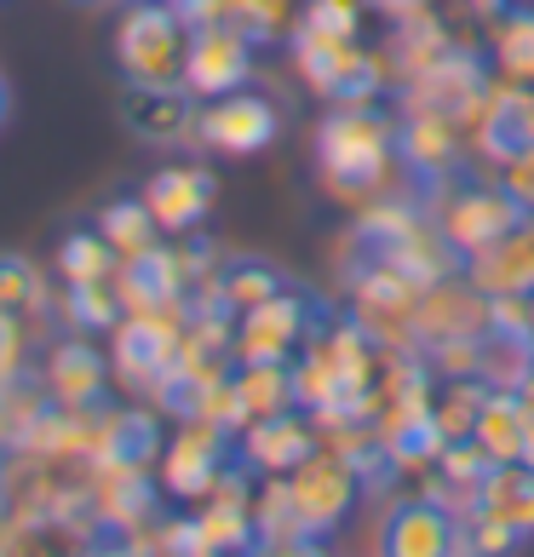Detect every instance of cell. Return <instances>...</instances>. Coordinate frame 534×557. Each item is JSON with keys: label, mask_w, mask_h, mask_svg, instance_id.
I'll use <instances>...</instances> for the list:
<instances>
[{"label": "cell", "mask_w": 534, "mask_h": 557, "mask_svg": "<svg viewBox=\"0 0 534 557\" xmlns=\"http://www.w3.org/2000/svg\"><path fill=\"white\" fill-rule=\"evenodd\" d=\"M397 156V127L380 104H334V115L316 133L322 178L339 201H368L385 190Z\"/></svg>", "instance_id": "obj_1"}, {"label": "cell", "mask_w": 534, "mask_h": 557, "mask_svg": "<svg viewBox=\"0 0 534 557\" xmlns=\"http://www.w3.org/2000/svg\"><path fill=\"white\" fill-rule=\"evenodd\" d=\"M184 47H190V24L167 0H133L115 24V64L133 87H173V81H184Z\"/></svg>", "instance_id": "obj_2"}, {"label": "cell", "mask_w": 534, "mask_h": 557, "mask_svg": "<svg viewBox=\"0 0 534 557\" xmlns=\"http://www.w3.org/2000/svg\"><path fill=\"white\" fill-rule=\"evenodd\" d=\"M294 64L334 104H380L385 81H392V64L380 52H362L357 40H322L299 29H294Z\"/></svg>", "instance_id": "obj_3"}, {"label": "cell", "mask_w": 534, "mask_h": 557, "mask_svg": "<svg viewBox=\"0 0 534 557\" xmlns=\"http://www.w3.org/2000/svg\"><path fill=\"white\" fill-rule=\"evenodd\" d=\"M437 190H443V196L431 201V219H437V231L448 236V247H455L460 259L483 253L488 242H500L511 224L523 219V208L500 190V178H495V184L465 178V184H455V190H448V178H443Z\"/></svg>", "instance_id": "obj_4"}, {"label": "cell", "mask_w": 534, "mask_h": 557, "mask_svg": "<svg viewBox=\"0 0 534 557\" xmlns=\"http://www.w3.org/2000/svg\"><path fill=\"white\" fill-rule=\"evenodd\" d=\"M357 483H362V471L334 448H311L294 471H287V500H294V518H299L305 541H322L327 529L345 523V511L357 506Z\"/></svg>", "instance_id": "obj_5"}, {"label": "cell", "mask_w": 534, "mask_h": 557, "mask_svg": "<svg viewBox=\"0 0 534 557\" xmlns=\"http://www.w3.org/2000/svg\"><path fill=\"white\" fill-rule=\"evenodd\" d=\"M311 334H316V305L282 287V294H271L253 311H241L236 334H231V357L236 362H294Z\"/></svg>", "instance_id": "obj_6"}, {"label": "cell", "mask_w": 534, "mask_h": 557, "mask_svg": "<svg viewBox=\"0 0 534 557\" xmlns=\"http://www.w3.org/2000/svg\"><path fill=\"white\" fill-rule=\"evenodd\" d=\"M184 327H190L184 305H173V311H127L115 322V374L127 385H161L184 350Z\"/></svg>", "instance_id": "obj_7"}, {"label": "cell", "mask_w": 534, "mask_h": 557, "mask_svg": "<svg viewBox=\"0 0 534 557\" xmlns=\"http://www.w3.org/2000/svg\"><path fill=\"white\" fill-rule=\"evenodd\" d=\"M483 92H488V70H483V58H477V52H465V47H448V52H443L437 64L425 70V75L408 81L402 110H431V115H448V121H455V127L465 133V121L477 115Z\"/></svg>", "instance_id": "obj_8"}, {"label": "cell", "mask_w": 534, "mask_h": 557, "mask_svg": "<svg viewBox=\"0 0 534 557\" xmlns=\"http://www.w3.org/2000/svg\"><path fill=\"white\" fill-rule=\"evenodd\" d=\"M253 75V40L231 29V24H201L190 29V47H184V87L196 98H224L236 87H248Z\"/></svg>", "instance_id": "obj_9"}, {"label": "cell", "mask_w": 534, "mask_h": 557, "mask_svg": "<svg viewBox=\"0 0 534 557\" xmlns=\"http://www.w3.org/2000/svg\"><path fill=\"white\" fill-rule=\"evenodd\" d=\"M282 127V115L271 98H259L248 87H236V92H224V98H208V110L196 115V138L208 144V150L219 156H253L264 150V144L276 138Z\"/></svg>", "instance_id": "obj_10"}, {"label": "cell", "mask_w": 534, "mask_h": 557, "mask_svg": "<svg viewBox=\"0 0 534 557\" xmlns=\"http://www.w3.org/2000/svg\"><path fill=\"white\" fill-rule=\"evenodd\" d=\"M488 334V294L465 271L460 276H443L437 287L420 294V311H414V339L420 345H437V339H483Z\"/></svg>", "instance_id": "obj_11"}, {"label": "cell", "mask_w": 534, "mask_h": 557, "mask_svg": "<svg viewBox=\"0 0 534 557\" xmlns=\"http://www.w3.org/2000/svg\"><path fill=\"white\" fill-rule=\"evenodd\" d=\"M224 478V431L184 420V431L161 454V488L178 494V500H208Z\"/></svg>", "instance_id": "obj_12"}, {"label": "cell", "mask_w": 534, "mask_h": 557, "mask_svg": "<svg viewBox=\"0 0 534 557\" xmlns=\"http://www.w3.org/2000/svg\"><path fill=\"white\" fill-rule=\"evenodd\" d=\"M196 92L173 81V87H121V121L127 133L144 138V144H184L196 138Z\"/></svg>", "instance_id": "obj_13"}, {"label": "cell", "mask_w": 534, "mask_h": 557, "mask_svg": "<svg viewBox=\"0 0 534 557\" xmlns=\"http://www.w3.org/2000/svg\"><path fill=\"white\" fill-rule=\"evenodd\" d=\"M460 150H465V133H460L448 115L402 110V121H397V161H402V168L414 173V178L443 184L448 173H455Z\"/></svg>", "instance_id": "obj_14"}, {"label": "cell", "mask_w": 534, "mask_h": 557, "mask_svg": "<svg viewBox=\"0 0 534 557\" xmlns=\"http://www.w3.org/2000/svg\"><path fill=\"white\" fill-rule=\"evenodd\" d=\"M213 196H219V184H213L208 168H161L144 184V208H150V219L167 236H190L196 224L208 219Z\"/></svg>", "instance_id": "obj_15"}, {"label": "cell", "mask_w": 534, "mask_h": 557, "mask_svg": "<svg viewBox=\"0 0 534 557\" xmlns=\"http://www.w3.org/2000/svg\"><path fill=\"white\" fill-rule=\"evenodd\" d=\"M465 276L483 294H529L534 287V213H523L500 242H488L483 253L465 259Z\"/></svg>", "instance_id": "obj_16"}, {"label": "cell", "mask_w": 534, "mask_h": 557, "mask_svg": "<svg viewBox=\"0 0 534 557\" xmlns=\"http://www.w3.org/2000/svg\"><path fill=\"white\" fill-rule=\"evenodd\" d=\"M455 511L437 506V500H408L392 511V523L380 534V552L385 557H455Z\"/></svg>", "instance_id": "obj_17"}, {"label": "cell", "mask_w": 534, "mask_h": 557, "mask_svg": "<svg viewBox=\"0 0 534 557\" xmlns=\"http://www.w3.org/2000/svg\"><path fill=\"white\" fill-rule=\"evenodd\" d=\"M311 448H316V425L299 420L294 408H287V414H271V420H253L248 431H241V466L264 471V478H287Z\"/></svg>", "instance_id": "obj_18"}, {"label": "cell", "mask_w": 534, "mask_h": 557, "mask_svg": "<svg viewBox=\"0 0 534 557\" xmlns=\"http://www.w3.org/2000/svg\"><path fill=\"white\" fill-rule=\"evenodd\" d=\"M156 443H161L156 420L138 414V408H121V414H110V420L92 425V466L104 471V478L144 471V466L156 460Z\"/></svg>", "instance_id": "obj_19"}, {"label": "cell", "mask_w": 534, "mask_h": 557, "mask_svg": "<svg viewBox=\"0 0 534 557\" xmlns=\"http://www.w3.org/2000/svg\"><path fill=\"white\" fill-rule=\"evenodd\" d=\"M477 506L495 511L500 523H511L529 541V534H534V466L529 460L488 466L483 471V488H477Z\"/></svg>", "instance_id": "obj_20"}, {"label": "cell", "mask_w": 534, "mask_h": 557, "mask_svg": "<svg viewBox=\"0 0 534 557\" xmlns=\"http://www.w3.org/2000/svg\"><path fill=\"white\" fill-rule=\"evenodd\" d=\"M471 443L488 454V466L523 460V397H518V391L488 385L483 414H477V425H471Z\"/></svg>", "instance_id": "obj_21"}, {"label": "cell", "mask_w": 534, "mask_h": 557, "mask_svg": "<svg viewBox=\"0 0 534 557\" xmlns=\"http://www.w3.org/2000/svg\"><path fill=\"white\" fill-rule=\"evenodd\" d=\"M47 391L64 408H87L98 403V391H104V357L87 345V339H70V345H58L52 350V362H47Z\"/></svg>", "instance_id": "obj_22"}, {"label": "cell", "mask_w": 534, "mask_h": 557, "mask_svg": "<svg viewBox=\"0 0 534 557\" xmlns=\"http://www.w3.org/2000/svg\"><path fill=\"white\" fill-rule=\"evenodd\" d=\"M455 47V40H448V29H443V17L437 12H414V17H402L397 24V40H392V70L402 75V81H414V75H425L431 64H437V58Z\"/></svg>", "instance_id": "obj_23"}, {"label": "cell", "mask_w": 534, "mask_h": 557, "mask_svg": "<svg viewBox=\"0 0 534 557\" xmlns=\"http://www.w3.org/2000/svg\"><path fill=\"white\" fill-rule=\"evenodd\" d=\"M236 391L248 403V425L299 408L294 403V362H236Z\"/></svg>", "instance_id": "obj_24"}, {"label": "cell", "mask_w": 534, "mask_h": 557, "mask_svg": "<svg viewBox=\"0 0 534 557\" xmlns=\"http://www.w3.org/2000/svg\"><path fill=\"white\" fill-rule=\"evenodd\" d=\"M98 236L115 247V259H138V253H150V247H156L161 224L150 219L144 196H121V201H110V208L98 213Z\"/></svg>", "instance_id": "obj_25"}, {"label": "cell", "mask_w": 534, "mask_h": 557, "mask_svg": "<svg viewBox=\"0 0 534 557\" xmlns=\"http://www.w3.org/2000/svg\"><path fill=\"white\" fill-rule=\"evenodd\" d=\"M271 294H282V276L271 271V264H253V259H241V264H224L219 271V287H213V305H224V311H253V305H264Z\"/></svg>", "instance_id": "obj_26"}, {"label": "cell", "mask_w": 534, "mask_h": 557, "mask_svg": "<svg viewBox=\"0 0 534 557\" xmlns=\"http://www.w3.org/2000/svg\"><path fill=\"white\" fill-rule=\"evenodd\" d=\"M495 58H500V75L534 81V12L529 7H506L495 17Z\"/></svg>", "instance_id": "obj_27"}, {"label": "cell", "mask_w": 534, "mask_h": 557, "mask_svg": "<svg viewBox=\"0 0 534 557\" xmlns=\"http://www.w3.org/2000/svg\"><path fill=\"white\" fill-rule=\"evenodd\" d=\"M483 397H488V380H477V374H471V380H448L443 397H431V414H437L448 443L471 437V425H477V414H483Z\"/></svg>", "instance_id": "obj_28"}, {"label": "cell", "mask_w": 534, "mask_h": 557, "mask_svg": "<svg viewBox=\"0 0 534 557\" xmlns=\"http://www.w3.org/2000/svg\"><path fill=\"white\" fill-rule=\"evenodd\" d=\"M115 247L98 236V231H75L64 236V247H58V271H64V282H110L115 276Z\"/></svg>", "instance_id": "obj_29"}, {"label": "cell", "mask_w": 534, "mask_h": 557, "mask_svg": "<svg viewBox=\"0 0 534 557\" xmlns=\"http://www.w3.org/2000/svg\"><path fill=\"white\" fill-rule=\"evenodd\" d=\"M64 317L80 327V334H115V322L127 311H121V299H115V282H75Z\"/></svg>", "instance_id": "obj_30"}, {"label": "cell", "mask_w": 534, "mask_h": 557, "mask_svg": "<svg viewBox=\"0 0 534 557\" xmlns=\"http://www.w3.org/2000/svg\"><path fill=\"white\" fill-rule=\"evenodd\" d=\"M224 24L241 29V35L259 47V40L287 35L299 17H294V0H231V7H224Z\"/></svg>", "instance_id": "obj_31"}, {"label": "cell", "mask_w": 534, "mask_h": 557, "mask_svg": "<svg viewBox=\"0 0 534 557\" xmlns=\"http://www.w3.org/2000/svg\"><path fill=\"white\" fill-rule=\"evenodd\" d=\"M299 35H322V40H357L362 29V0H305L299 12Z\"/></svg>", "instance_id": "obj_32"}, {"label": "cell", "mask_w": 534, "mask_h": 557, "mask_svg": "<svg viewBox=\"0 0 534 557\" xmlns=\"http://www.w3.org/2000/svg\"><path fill=\"white\" fill-rule=\"evenodd\" d=\"M460 529H465V541H471V557H511L523 546V534L511 529V523H500L495 511H483V506H471L465 518H460Z\"/></svg>", "instance_id": "obj_33"}, {"label": "cell", "mask_w": 534, "mask_h": 557, "mask_svg": "<svg viewBox=\"0 0 534 557\" xmlns=\"http://www.w3.org/2000/svg\"><path fill=\"white\" fill-rule=\"evenodd\" d=\"M40 305V276H35V264L29 259H17V253H0V311L7 317H24Z\"/></svg>", "instance_id": "obj_34"}, {"label": "cell", "mask_w": 534, "mask_h": 557, "mask_svg": "<svg viewBox=\"0 0 534 557\" xmlns=\"http://www.w3.org/2000/svg\"><path fill=\"white\" fill-rule=\"evenodd\" d=\"M500 190L518 201L523 213H534V144H518V150L500 161Z\"/></svg>", "instance_id": "obj_35"}, {"label": "cell", "mask_w": 534, "mask_h": 557, "mask_svg": "<svg viewBox=\"0 0 534 557\" xmlns=\"http://www.w3.org/2000/svg\"><path fill=\"white\" fill-rule=\"evenodd\" d=\"M17 368H24V334H17V317L0 311V391L12 385Z\"/></svg>", "instance_id": "obj_36"}, {"label": "cell", "mask_w": 534, "mask_h": 557, "mask_svg": "<svg viewBox=\"0 0 534 557\" xmlns=\"http://www.w3.org/2000/svg\"><path fill=\"white\" fill-rule=\"evenodd\" d=\"M167 7H173L190 29H201V24H224V7H231V0H167Z\"/></svg>", "instance_id": "obj_37"}, {"label": "cell", "mask_w": 534, "mask_h": 557, "mask_svg": "<svg viewBox=\"0 0 534 557\" xmlns=\"http://www.w3.org/2000/svg\"><path fill=\"white\" fill-rule=\"evenodd\" d=\"M362 7H374L380 17H392V24H402V17H414V12H425L431 0H362Z\"/></svg>", "instance_id": "obj_38"}, {"label": "cell", "mask_w": 534, "mask_h": 557, "mask_svg": "<svg viewBox=\"0 0 534 557\" xmlns=\"http://www.w3.org/2000/svg\"><path fill=\"white\" fill-rule=\"evenodd\" d=\"M506 7H511V0H465V12H471V17H488V24H495Z\"/></svg>", "instance_id": "obj_39"}, {"label": "cell", "mask_w": 534, "mask_h": 557, "mask_svg": "<svg viewBox=\"0 0 534 557\" xmlns=\"http://www.w3.org/2000/svg\"><path fill=\"white\" fill-rule=\"evenodd\" d=\"M259 557H316V552H311V541H294V546H264Z\"/></svg>", "instance_id": "obj_40"}, {"label": "cell", "mask_w": 534, "mask_h": 557, "mask_svg": "<svg viewBox=\"0 0 534 557\" xmlns=\"http://www.w3.org/2000/svg\"><path fill=\"white\" fill-rule=\"evenodd\" d=\"M7 115H12V92H7V81H0V127H7Z\"/></svg>", "instance_id": "obj_41"}, {"label": "cell", "mask_w": 534, "mask_h": 557, "mask_svg": "<svg viewBox=\"0 0 534 557\" xmlns=\"http://www.w3.org/2000/svg\"><path fill=\"white\" fill-rule=\"evenodd\" d=\"M523 299H529V339H534V287H529V294H523Z\"/></svg>", "instance_id": "obj_42"}, {"label": "cell", "mask_w": 534, "mask_h": 557, "mask_svg": "<svg viewBox=\"0 0 534 557\" xmlns=\"http://www.w3.org/2000/svg\"><path fill=\"white\" fill-rule=\"evenodd\" d=\"M98 557H138L133 546H121V552H98Z\"/></svg>", "instance_id": "obj_43"}, {"label": "cell", "mask_w": 534, "mask_h": 557, "mask_svg": "<svg viewBox=\"0 0 534 557\" xmlns=\"http://www.w3.org/2000/svg\"><path fill=\"white\" fill-rule=\"evenodd\" d=\"M87 7H104V0H87Z\"/></svg>", "instance_id": "obj_44"}, {"label": "cell", "mask_w": 534, "mask_h": 557, "mask_svg": "<svg viewBox=\"0 0 534 557\" xmlns=\"http://www.w3.org/2000/svg\"><path fill=\"white\" fill-rule=\"evenodd\" d=\"M529 12H534V0H529Z\"/></svg>", "instance_id": "obj_45"}, {"label": "cell", "mask_w": 534, "mask_h": 557, "mask_svg": "<svg viewBox=\"0 0 534 557\" xmlns=\"http://www.w3.org/2000/svg\"><path fill=\"white\" fill-rule=\"evenodd\" d=\"M529 466H534V460H529Z\"/></svg>", "instance_id": "obj_46"}]
</instances>
